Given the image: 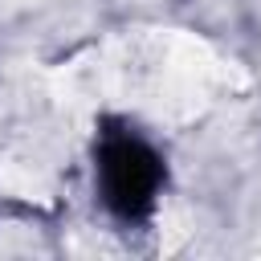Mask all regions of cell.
Returning a JSON list of instances; mask_svg holds the SVG:
<instances>
[{
    "instance_id": "obj_2",
    "label": "cell",
    "mask_w": 261,
    "mask_h": 261,
    "mask_svg": "<svg viewBox=\"0 0 261 261\" xmlns=\"http://www.w3.org/2000/svg\"><path fill=\"white\" fill-rule=\"evenodd\" d=\"M98 139V114L65 65L0 69V200L57 208Z\"/></svg>"
},
{
    "instance_id": "obj_1",
    "label": "cell",
    "mask_w": 261,
    "mask_h": 261,
    "mask_svg": "<svg viewBox=\"0 0 261 261\" xmlns=\"http://www.w3.org/2000/svg\"><path fill=\"white\" fill-rule=\"evenodd\" d=\"M65 73L102 118L184 130L253 90L249 69L216 41L175 24H126L69 53Z\"/></svg>"
}]
</instances>
